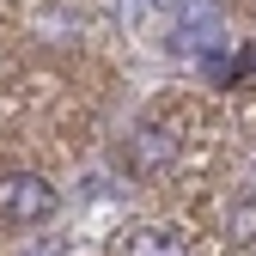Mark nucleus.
<instances>
[{"label": "nucleus", "mask_w": 256, "mask_h": 256, "mask_svg": "<svg viewBox=\"0 0 256 256\" xmlns=\"http://www.w3.org/2000/svg\"><path fill=\"white\" fill-rule=\"evenodd\" d=\"M61 208V189L37 171H0V220L6 226H43Z\"/></svg>", "instance_id": "obj_1"}, {"label": "nucleus", "mask_w": 256, "mask_h": 256, "mask_svg": "<svg viewBox=\"0 0 256 256\" xmlns=\"http://www.w3.org/2000/svg\"><path fill=\"white\" fill-rule=\"evenodd\" d=\"M171 158H177V134H171V128H158V122H140L134 140H128V165H134L140 177H158Z\"/></svg>", "instance_id": "obj_2"}, {"label": "nucleus", "mask_w": 256, "mask_h": 256, "mask_svg": "<svg viewBox=\"0 0 256 256\" xmlns=\"http://www.w3.org/2000/svg\"><path fill=\"white\" fill-rule=\"evenodd\" d=\"M122 256H189V244L171 226H134L128 244H122Z\"/></svg>", "instance_id": "obj_3"}, {"label": "nucleus", "mask_w": 256, "mask_h": 256, "mask_svg": "<svg viewBox=\"0 0 256 256\" xmlns=\"http://www.w3.org/2000/svg\"><path fill=\"white\" fill-rule=\"evenodd\" d=\"M232 238H238V244H256V196L238 202V214H232Z\"/></svg>", "instance_id": "obj_4"}]
</instances>
